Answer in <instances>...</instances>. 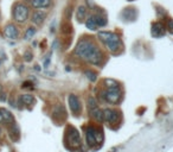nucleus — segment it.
<instances>
[{
	"instance_id": "nucleus-18",
	"label": "nucleus",
	"mask_w": 173,
	"mask_h": 152,
	"mask_svg": "<svg viewBox=\"0 0 173 152\" xmlns=\"http://www.w3.org/2000/svg\"><path fill=\"white\" fill-rule=\"evenodd\" d=\"M86 9L84 6H79L77 9V13H76V17H77V20L81 23L83 22L86 19Z\"/></svg>"
},
{
	"instance_id": "nucleus-16",
	"label": "nucleus",
	"mask_w": 173,
	"mask_h": 152,
	"mask_svg": "<svg viewBox=\"0 0 173 152\" xmlns=\"http://www.w3.org/2000/svg\"><path fill=\"white\" fill-rule=\"evenodd\" d=\"M93 18H94V20H95V23H96V25H97V26H104V25L107 24V18H106L102 13L94 14V16H93Z\"/></svg>"
},
{
	"instance_id": "nucleus-25",
	"label": "nucleus",
	"mask_w": 173,
	"mask_h": 152,
	"mask_svg": "<svg viewBox=\"0 0 173 152\" xmlns=\"http://www.w3.org/2000/svg\"><path fill=\"white\" fill-rule=\"evenodd\" d=\"M1 122H4V118H2V115H1V113H0V124Z\"/></svg>"
},
{
	"instance_id": "nucleus-2",
	"label": "nucleus",
	"mask_w": 173,
	"mask_h": 152,
	"mask_svg": "<svg viewBox=\"0 0 173 152\" xmlns=\"http://www.w3.org/2000/svg\"><path fill=\"white\" fill-rule=\"evenodd\" d=\"M106 89L102 92V98L109 103H118L121 99V89L116 81L114 80H104Z\"/></svg>"
},
{
	"instance_id": "nucleus-17",
	"label": "nucleus",
	"mask_w": 173,
	"mask_h": 152,
	"mask_svg": "<svg viewBox=\"0 0 173 152\" xmlns=\"http://www.w3.org/2000/svg\"><path fill=\"white\" fill-rule=\"evenodd\" d=\"M19 101L24 103V105H32L33 102H34V98H33L31 94H23L20 95V98H19Z\"/></svg>"
},
{
	"instance_id": "nucleus-9",
	"label": "nucleus",
	"mask_w": 173,
	"mask_h": 152,
	"mask_svg": "<svg viewBox=\"0 0 173 152\" xmlns=\"http://www.w3.org/2000/svg\"><path fill=\"white\" fill-rule=\"evenodd\" d=\"M118 117H119V113L118 110H114V109L107 108L103 110V120H106L109 124H114L118 121Z\"/></svg>"
},
{
	"instance_id": "nucleus-4",
	"label": "nucleus",
	"mask_w": 173,
	"mask_h": 152,
	"mask_svg": "<svg viewBox=\"0 0 173 152\" xmlns=\"http://www.w3.org/2000/svg\"><path fill=\"white\" fill-rule=\"evenodd\" d=\"M65 143H66L68 149L70 150H75L77 147H79L81 137H79L78 131L74 126H69L65 131Z\"/></svg>"
},
{
	"instance_id": "nucleus-27",
	"label": "nucleus",
	"mask_w": 173,
	"mask_h": 152,
	"mask_svg": "<svg viewBox=\"0 0 173 152\" xmlns=\"http://www.w3.org/2000/svg\"><path fill=\"white\" fill-rule=\"evenodd\" d=\"M0 90H1V87H0Z\"/></svg>"
},
{
	"instance_id": "nucleus-26",
	"label": "nucleus",
	"mask_w": 173,
	"mask_h": 152,
	"mask_svg": "<svg viewBox=\"0 0 173 152\" xmlns=\"http://www.w3.org/2000/svg\"><path fill=\"white\" fill-rule=\"evenodd\" d=\"M0 137H1V128H0Z\"/></svg>"
},
{
	"instance_id": "nucleus-15",
	"label": "nucleus",
	"mask_w": 173,
	"mask_h": 152,
	"mask_svg": "<svg viewBox=\"0 0 173 152\" xmlns=\"http://www.w3.org/2000/svg\"><path fill=\"white\" fill-rule=\"evenodd\" d=\"M51 0H32V6L34 9H45L49 7Z\"/></svg>"
},
{
	"instance_id": "nucleus-1",
	"label": "nucleus",
	"mask_w": 173,
	"mask_h": 152,
	"mask_svg": "<svg viewBox=\"0 0 173 152\" xmlns=\"http://www.w3.org/2000/svg\"><path fill=\"white\" fill-rule=\"evenodd\" d=\"M75 54L81 58H84L91 64H100L103 60V54L93 39L82 38L75 49Z\"/></svg>"
},
{
	"instance_id": "nucleus-21",
	"label": "nucleus",
	"mask_w": 173,
	"mask_h": 152,
	"mask_svg": "<svg viewBox=\"0 0 173 152\" xmlns=\"http://www.w3.org/2000/svg\"><path fill=\"white\" fill-rule=\"evenodd\" d=\"M167 29L171 33H173V20H168L167 23Z\"/></svg>"
},
{
	"instance_id": "nucleus-22",
	"label": "nucleus",
	"mask_w": 173,
	"mask_h": 152,
	"mask_svg": "<svg viewBox=\"0 0 173 152\" xmlns=\"http://www.w3.org/2000/svg\"><path fill=\"white\" fill-rule=\"evenodd\" d=\"M86 75H88V78H90L91 81H95V80H96V75H95V74H93V73H89V71H88V73H86Z\"/></svg>"
},
{
	"instance_id": "nucleus-20",
	"label": "nucleus",
	"mask_w": 173,
	"mask_h": 152,
	"mask_svg": "<svg viewBox=\"0 0 173 152\" xmlns=\"http://www.w3.org/2000/svg\"><path fill=\"white\" fill-rule=\"evenodd\" d=\"M34 33H36V29L34 27H29L26 30V32H25V39H30Z\"/></svg>"
},
{
	"instance_id": "nucleus-11",
	"label": "nucleus",
	"mask_w": 173,
	"mask_h": 152,
	"mask_svg": "<svg viewBox=\"0 0 173 152\" xmlns=\"http://www.w3.org/2000/svg\"><path fill=\"white\" fill-rule=\"evenodd\" d=\"M7 130H9V133H10V137H11V139L13 141H17L19 139V128H18V126L14 124V122H12V124H9V127H7Z\"/></svg>"
},
{
	"instance_id": "nucleus-8",
	"label": "nucleus",
	"mask_w": 173,
	"mask_h": 152,
	"mask_svg": "<svg viewBox=\"0 0 173 152\" xmlns=\"http://www.w3.org/2000/svg\"><path fill=\"white\" fill-rule=\"evenodd\" d=\"M4 36L7 39H17L18 36H19V31H18V29L14 24H9L4 29Z\"/></svg>"
},
{
	"instance_id": "nucleus-13",
	"label": "nucleus",
	"mask_w": 173,
	"mask_h": 152,
	"mask_svg": "<svg viewBox=\"0 0 173 152\" xmlns=\"http://www.w3.org/2000/svg\"><path fill=\"white\" fill-rule=\"evenodd\" d=\"M46 18V13L43 11H36L32 14V22L36 25H41L44 22V19Z\"/></svg>"
},
{
	"instance_id": "nucleus-12",
	"label": "nucleus",
	"mask_w": 173,
	"mask_h": 152,
	"mask_svg": "<svg viewBox=\"0 0 173 152\" xmlns=\"http://www.w3.org/2000/svg\"><path fill=\"white\" fill-rule=\"evenodd\" d=\"M165 33V26L162 25L161 23H155L152 26V34L154 37H161Z\"/></svg>"
},
{
	"instance_id": "nucleus-6",
	"label": "nucleus",
	"mask_w": 173,
	"mask_h": 152,
	"mask_svg": "<svg viewBox=\"0 0 173 152\" xmlns=\"http://www.w3.org/2000/svg\"><path fill=\"white\" fill-rule=\"evenodd\" d=\"M29 7L25 5V4H23V2H19V4H17L16 6H14V10H13V18H14V20L17 23H25L27 20V18H29Z\"/></svg>"
},
{
	"instance_id": "nucleus-14",
	"label": "nucleus",
	"mask_w": 173,
	"mask_h": 152,
	"mask_svg": "<svg viewBox=\"0 0 173 152\" xmlns=\"http://www.w3.org/2000/svg\"><path fill=\"white\" fill-rule=\"evenodd\" d=\"M0 113H1V115H2V118H4V122H7V124H12V122H14L13 114H12L9 109L0 108Z\"/></svg>"
},
{
	"instance_id": "nucleus-3",
	"label": "nucleus",
	"mask_w": 173,
	"mask_h": 152,
	"mask_svg": "<svg viewBox=\"0 0 173 152\" xmlns=\"http://www.w3.org/2000/svg\"><path fill=\"white\" fill-rule=\"evenodd\" d=\"M97 37L111 52H118L120 49L122 48L121 39L119 38V36L115 34V33L107 32V31H101V32H98Z\"/></svg>"
},
{
	"instance_id": "nucleus-7",
	"label": "nucleus",
	"mask_w": 173,
	"mask_h": 152,
	"mask_svg": "<svg viewBox=\"0 0 173 152\" xmlns=\"http://www.w3.org/2000/svg\"><path fill=\"white\" fill-rule=\"evenodd\" d=\"M88 109H89V114L91 115V118H94L96 121L103 120V110L98 108L97 103L94 98L88 99Z\"/></svg>"
},
{
	"instance_id": "nucleus-10",
	"label": "nucleus",
	"mask_w": 173,
	"mask_h": 152,
	"mask_svg": "<svg viewBox=\"0 0 173 152\" xmlns=\"http://www.w3.org/2000/svg\"><path fill=\"white\" fill-rule=\"evenodd\" d=\"M69 106H70V109L72 110V113L76 114V115H78L79 114V112H81V103H79V100L78 98L76 96V95H70L69 96Z\"/></svg>"
},
{
	"instance_id": "nucleus-24",
	"label": "nucleus",
	"mask_w": 173,
	"mask_h": 152,
	"mask_svg": "<svg viewBox=\"0 0 173 152\" xmlns=\"http://www.w3.org/2000/svg\"><path fill=\"white\" fill-rule=\"evenodd\" d=\"M5 98H6V96H5V94H0V100H1V101H4Z\"/></svg>"
},
{
	"instance_id": "nucleus-19",
	"label": "nucleus",
	"mask_w": 173,
	"mask_h": 152,
	"mask_svg": "<svg viewBox=\"0 0 173 152\" xmlns=\"http://www.w3.org/2000/svg\"><path fill=\"white\" fill-rule=\"evenodd\" d=\"M86 27H88V29H90V30H96L97 25H96V23H95V20H94L93 16H90V17H89V19L86 20Z\"/></svg>"
},
{
	"instance_id": "nucleus-23",
	"label": "nucleus",
	"mask_w": 173,
	"mask_h": 152,
	"mask_svg": "<svg viewBox=\"0 0 173 152\" xmlns=\"http://www.w3.org/2000/svg\"><path fill=\"white\" fill-rule=\"evenodd\" d=\"M31 60H32V55H31V52H26V54H25V61L30 62Z\"/></svg>"
},
{
	"instance_id": "nucleus-5",
	"label": "nucleus",
	"mask_w": 173,
	"mask_h": 152,
	"mask_svg": "<svg viewBox=\"0 0 173 152\" xmlns=\"http://www.w3.org/2000/svg\"><path fill=\"white\" fill-rule=\"evenodd\" d=\"M86 143L90 147L95 146V145H101L103 141V132L101 128H96L94 126H89L86 128Z\"/></svg>"
}]
</instances>
